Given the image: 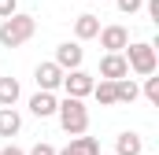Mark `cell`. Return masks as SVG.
Masks as SVG:
<instances>
[{
	"label": "cell",
	"instance_id": "1",
	"mask_svg": "<svg viewBox=\"0 0 159 155\" xmlns=\"http://www.w3.org/2000/svg\"><path fill=\"white\" fill-rule=\"evenodd\" d=\"M37 33V22H34V15H11V19H4L0 22V44L4 48H19V44H26V41Z\"/></svg>",
	"mask_w": 159,
	"mask_h": 155
},
{
	"label": "cell",
	"instance_id": "2",
	"mask_svg": "<svg viewBox=\"0 0 159 155\" xmlns=\"http://www.w3.org/2000/svg\"><path fill=\"white\" fill-rule=\"evenodd\" d=\"M122 59H126V67H129L133 74H141V78H152V74H156V67H159L156 44H148V41H133V44H126Z\"/></svg>",
	"mask_w": 159,
	"mask_h": 155
},
{
	"label": "cell",
	"instance_id": "3",
	"mask_svg": "<svg viewBox=\"0 0 159 155\" xmlns=\"http://www.w3.org/2000/svg\"><path fill=\"white\" fill-rule=\"evenodd\" d=\"M56 115H59L63 133H70V137H85V129H89V107H85L81 100H70V96L59 100Z\"/></svg>",
	"mask_w": 159,
	"mask_h": 155
},
{
	"label": "cell",
	"instance_id": "4",
	"mask_svg": "<svg viewBox=\"0 0 159 155\" xmlns=\"http://www.w3.org/2000/svg\"><path fill=\"white\" fill-rule=\"evenodd\" d=\"M96 37H100V48H107V55H122L126 44H129V30L115 22V26H100Z\"/></svg>",
	"mask_w": 159,
	"mask_h": 155
},
{
	"label": "cell",
	"instance_id": "5",
	"mask_svg": "<svg viewBox=\"0 0 159 155\" xmlns=\"http://www.w3.org/2000/svg\"><path fill=\"white\" fill-rule=\"evenodd\" d=\"M93 85H96V78H93V74H85V70H70V74H63V85H59V89H67L70 100H85V96H93Z\"/></svg>",
	"mask_w": 159,
	"mask_h": 155
},
{
	"label": "cell",
	"instance_id": "6",
	"mask_svg": "<svg viewBox=\"0 0 159 155\" xmlns=\"http://www.w3.org/2000/svg\"><path fill=\"white\" fill-rule=\"evenodd\" d=\"M81 55H85V52H81L78 41H63V44L56 48V59H52V63H56L63 74H70V70H81Z\"/></svg>",
	"mask_w": 159,
	"mask_h": 155
},
{
	"label": "cell",
	"instance_id": "7",
	"mask_svg": "<svg viewBox=\"0 0 159 155\" xmlns=\"http://www.w3.org/2000/svg\"><path fill=\"white\" fill-rule=\"evenodd\" d=\"M34 81H37V92H56V89L63 85V70H59L56 63H37Z\"/></svg>",
	"mask_w": 159,
	"mask_h": 155
},
{
	"label": "cell",
	"instance_id": "8",
	"mask_svg": "<svg viewBox=\"0 0 159 155\" xmlns=\"http://www.w3.org/2000/svg\"><path fill=\"white\" fill-rule=\"evenodd\" d=\"M100 78H104V81H122V78H129L126 59H122V55H107V52H104V59H100Z\"/></svg>",
	"mask_w": 159,
	"mask_h": 155
},
{
	"label": "cell",
	"instance_id": "9",
	"mask_svg": "<svg viewBox=\"0 0 159 155\" xmlns=\"http://www.w3.org/2000/svg\"><path fill=\"white\" fill-rule=\"evenodd\" d=\"M56 107H59L56 92H34V96H30V115H37V118H52Z\"/></svg>",
	"mask_w": 159,
	"mask_h": 155
},
{
	"label": "cell",
	"instance_id": "10",
	"mask_svg": "<svg viewBox=\"0 0 159 155\" xmlns=\"http://www.w3.org/2000/svg\"><path fill=\"white\" fill-rule=\"evenodd\" d=\"M56 155H100V140L96 137H70V144L59 148Z\"/></svg>",
	"mask_w": 159,
	"mask_h": 155
},
{
	"label": "cell",
	"instance_id": "11",
	"mask_svg": "<svg viewBox=\"0 0 159 155\" xmlns=\"http://www.w3.org/2000/svg\"><path fill=\"white\" fill-rule=\"evenodd\" d=\"M115 155H144V144H141V133L126 129L115 137Z\"/></svg>",
	"mask_w": 159,
	"mask_h": 155
},
{
	"label": "cell",
	"instance_id": "12",
	"mask_svg": "<svg viewBox=\"0 0 159 155\" xmlns=\"http://www.w3.org/2000/svg\"><path fill=\"white\" fill-rule=\"evenodd\" d=\"M96 33H100V19L96 15H78L74 19V37L78 41H93Z\"/></svg>",
	"mask_w": 159,
	"mask_h": 155
},
{
	"label": "cell",
	"instance_id": "13",
	"mask_svg": "<svg viewBox=\"0 0 159 155\" xmlns=\"http://www.w3.org/2000/svg\"><path fill=\"white\" fill-rule=\"evenodd\" d=\"M22 129V115L15 107H0V137H15Z\"/></svg>",
	"mask_w": 159,
	"mask_h": 155
},
{
	"label": "cell",
	"instance_id": "14",
	"mask_svg": "<svg viewBox=\"0 0 159 155\" xmlns=\"http://www.w3.org/2000/svg\"><path fill=\"white\" fill-rule=\"evenodd\" d=\"M137 96H141V89H137V81H133V78L115 81V104H133Z\"/></svg>",
	"mask_w": 159,
	"mask_h": 155
},
{
	"label": "cell",
	"instance_id": "15",
	"mask_svg": "<svg viewBox=\"0 0 159 155\" xmlns=\"http://www.w3.org/2000/svg\"><path fill=\"white\" fill-rule=\"evenodd\" d=\"M93 96H96L100 107H115V81H104V78H100V81L93 85Z\"/></svg>",
	"mask_w": 159,
	"mask_h": 155
},
{
	"label": "cell",
	"instance_id": "16",
	"mask_svg": "<svg viewBox=\"0 0 159 155\" xmlns=\"http://www.w3.org/2000/svg\"><path fill=\"white\" fill-rule=\"evenodd\" d=\"M19 81L15 78H0V107H15V100H19Z\"/></svg>",
	"mask_w": 159,
	"mask_h": 155
},
{
	"label": "cell",
	"instance_id": "17",
	"mask_svg": "<svg viewBox=\"0 0 159 155\" xmlns=\"http://www.w3.org/2000/svg\"><path fill=\"white\" fill-rule=\"evenodd\" d=\"M144 96H148L152 104H159V78H156V74L144 78Z\"/></svg>",
	"mask_w": 159,
	"mask_h": 155
},
{
	"label": "cell",
	"instance_id": "18",
	"mask_svg": "<svg viewBox=\"0 0 159 155\" xmlns=\"http://www.w3.org/2000/svg\"><path fill=\"white\" fill-rule=\"evenodd\" d=\"M115 4H119V11H122V15H137V11L144 7V0H115Z\"/></svg>",
	"mask_w": 159,
	"mask_h": 155
},
{
	"label": "cell",
	"instance_id": "19",
	"mask_svg": "<svg viewBox=\"0 0 159 155\" xmlns=\"http://www.w3.org/2000/svg\"><path fill=\"white\" fill-rule=\"evenodd\" d=\"M19 15V0H0V19H11Z\"/></svg>",
	"mask_w": 159,
	"mask_h": 155
},
{
	"label": "cell",
	"instance_id": "20",
	"mask_svg": "<svg viewBox=\"0 0 159 155\" xmlns=\"http://www.w3.org/2000/svg\"><path fill=\"white\" fill-rule=\"evenodd\" d=\"M26 155H56V148L41 140V144H34V148H30V152H26Z\"/></svg>",
	"mask_w": 159,
	"mask_h": 155
},
{
	"label": "cell",
	"instance_id": "21",
	"mask_svg": "<svg viewBox=\"0 0 159 155\" xmlns=\"http://www.w3.org/2000/svg\"><path fill=\"white\" fill-rule=\"evenodd\" d=\"M144 7H148V15L159 22V0H144Z\"/></svg>",
	"mask_w": 159,
	"mask_h": 155
},
{
	"label": "cell",
	"instance_id": "22",
	"mask_svg": "<svg viewBox=\"0 0 159 155\" xmlns=\"http://www.w3.org/2000/svg\"><path fill=\"white\" fill-rule=\"evenodd\" d=\"M0 155H26V152H22V148H15V144H7V148H4Z\"/></svg>",
	"mask_w": 159,
	"mask_h": 155
}]
</instances>
